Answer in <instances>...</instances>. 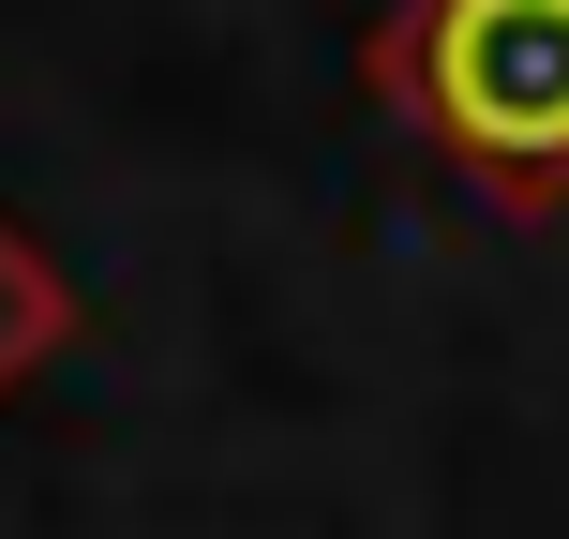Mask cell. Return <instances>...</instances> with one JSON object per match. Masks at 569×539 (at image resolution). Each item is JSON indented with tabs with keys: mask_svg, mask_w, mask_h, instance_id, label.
<instances>
[{
	"mask_svg": "<svg viewBox=\"0 0 569 539\" xmlns=\"http://www.w3.org/2000/svg\"><path fill=\"white\" fill-rule=\"evenodd\" d=\"M375 90L510 210L569 196V0H405L375 30Z\"/></svg>",
	"mask_w": 569,
	"mask_h": 539,
	"instance_id": "obj_1",
	"label": "cell"
}]
</instances>
